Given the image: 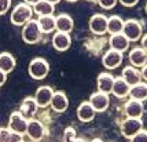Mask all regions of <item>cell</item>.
I'll use <instances>...</instances> for the list:
<instances>
[{"instance_id":"42","label":"cell","mask_w":147,"mask_h":142,"mask_svg":"<svg viewBox=\"0 0 147 142\" xmlns=\"http://www.w3.org/2000/svg\"><path fill=\"white\" fill-rule=\"evenodd\" d=\"M19 142H22V141H19Z\"/></svg>"},{"instance_id":"41","label":"cell","mask_w":147,"mask_h":142,"mask_svg":"<svg viewBox=\"0 0 147 142\" xmlns=\"http://www.w3.org/2000/svg\"><path fill=\"white\" fill-rule=\"evenodd\" d=\"M67 1H70V3H74V1H77V0H67Z\"/></svg>"},{"instance_id":"31","label":"cell","mask_w":147,"mask_h":142,"mask_svg":"<svg viewBox=\"0 0 147 142\" xmlns=\"http://www.w3.org/2000/svg\"><path fill=\"white\" fill-rule=\"evenodd\" d=\"M117 1H118V0H98L99 6L102 7V8H105V10H110V8L115 7Z\"/></svg>"},{"instance_id":"1","label":"cell","mask_w":147,"mask_h":142,"mask_svg":"<svg viewBox=\"0 0 147 142\" xmlns=\"http://www.w3.org/2000/svg\"><path fill=\"white\" fill-rule=\"evenodd\" d=\"M32 8H30V4L28 3H21L18 6L15 7L11 13V22L14 25L21 26V25H25L28 21L32 20Z\"/></svg>"},{"instance_id":"30","label":"cell","mask_w":147,"mask_h":142,"mask_svg":"<svg viewBox=\"0 0 147 142\" xmlns=\"http://www.w3.org/2000/svg\"><path fill=\"white\" fill-rule=\"evenodd\" d=\"M131 142H147V130H140L138 134L131 138Z\"/></svg>"},{"instance_id":"36","label":"cell","mask_w":147,"mask_h":142,"mask_svg":"<svg viewBox=\"0 0 147 142\" xmlns=\"http://www.w3.org/2000/svg\"><path fill=\"white\" fill-rule=\"evenodd\" d=\"M140 43H142V47H143V48H144V50L147 51V33H146V35H143V36H142Z\"/></svg>"},{"instance_id":"27","label":"cell","mask_w":147,"mask_h":142,"mask_svg":"<svg viewBox=\"0 0 147 142\" xmlns=\"http://www.w3.org/2000/svg\"><path fill=\"white\" fill-rule=\"evenodd\" d=\"M33 10H34V13L37 14V15L41 17V15H52L55 7H54V4L45 1V0H40L38 3H36L33 6Z\"/></svg>"},{"instance_id":"12","label":"cell","mask_w":147,"mask_h":142,"mask_svg":"<svg viewBox=\"0 0 147 142\" xmlns=\"http://www.w3.org/2000/svg\"><path fill=\"white\" fill-rule=\"evenodd\" d=\"M128 59L131 65L136 68H143L147 64V51L143 47H134L128 54Z\"/></svg>"},{"instance_id":"16","label":"cell","mask_w":147,"mask_h":142,"mask_svg":"<svg viewBox=\"0 0 147 142\" xmlns=\"http://www.w3.org/2000/svg\"><path fill=\"white\" fill-rule=\"evenodd\" d=\"M50 106H51L52 110H55L58 113L65 112V110L67 109V106H69V99L66 97V94L62 92V91H55L54 95H52Z\"/></svg>"},{"instance_id":"4","label":"cell","mask_w":147,"mask_h":142,"mask_svg":"<svg viewBox=\"0 0 147 142\" xmlns=\"http://www.w3.org/2000/svg\"><path fill=\"white\" fill-rule=\"evenodd\" d=\"M121 134L125 138H132L135 134H138L140 130H143V122L142 119H136V117H127L121 122L120 126Z\"/></svg>"},{"instance_id":"8","label":"cell","mask_w":147,"mask_h":142,"mask_svg":"<svg viewBox=\"0 0 147 142\" xmlns=\"http://www.w3.org/2000/svg\"><path fill=\"white\" fill-rule=\"evenodd\" d=\"M107 17L103 14H94L90 20V29L95 35H105L107 33Z\"/></svg>"},{"instance_id":"24","label":"cell","mask_w":147,"mask_h":142,"mask_svg":"<svg viewBox=\"0 0 147 142\" xmlns=\"http://www.w3.org/2000/svg\"><path fill=\"white\" fill-rule=\"evenodd\" d=\"M37 22L43 33H51L57 29V20L52 15H41Z\"/></svg>"},{"instance_id":"39","label":"cell","mask_w":147,"mask_h":142,"mask_svg":"<svg viewBox=\"0 0 147 142\" xmlns=\"http://www.w3.org/2000/svg\"><path fill=\"white\" fill-rule=\"evenodd\" d=\"M92 142H103V141H102V139H100V138H95V139H94V141H92Z\"/></svg>"},{"instance_id":"6","label":"cell","mask_w":147,"mask_h":142,"mask_svg":"<svg viewBox=\"0 0 147 142\" xmlns=\"http://www.w3.org/2000/svg\"><path fill=\"white\" fill-rule=\"evenodd\" d=\"M122 33L128 37L129 41H138L143 36V26L138 20H128L124 24Z\"/></svg>"},{"instance_id":"10","label":"cell","mask_w":147,"mask_h":142,"mask_svg":"<svg viewBox=\"0 0 147 142\" xmlns=\"http://www.w3.org/2000/svg\"><path fill=\"white\" fill-rule=\"evenodd\" d=\"M54 92H55V91L52 90L51 87H48V86L38 87L37 91H36V94H34V101L37 102L38 108H47V106L51 103Z\"/></svg>"},{"instance_id":"2","label":"cell","mask_w":147,"mask_h":142,"mask_svg":"<svg viewBox=\"0 0 147 142\" xmlns=\"http://www.w3.org/2000/svg\"><path fill=\"white\" fill-rule=\"evenodd\" d=\"M41 29L38 26V22L34 20L28 21L25 25H24V29H22V39L25 43L28 44H34L37 43L40 37H41Z\"/></svg>"},{"instance_id":"5","label":"cell","mask_w":147,"mask_h":142,"mask_svg":"<svg viewBox=\"0 0 147 142\" xmlns=\"http://www.w3.org/2000/svg\"><path fill=\"white\" fill-rule=\"evenodd\" d=\"M28 119L21 115V112H14L10 116V120H8V128L13 134H17V135H25L26 130H28Z\"/></svg>"},{"instance_id":"17","label":"cell","mask_w":147,"mask_h":142,"mask_svg":"<svg viewBox=\"0 0 147 142\" xmlns=\"http://www.w3.org/2000/svg\"><path fill=\"white\" fill-rule=\"evenodd\" d=\"M109 43H110V48H113L115 51L124 52L129 48V43L131 41H129L128 37L124 33H115V35L110 36Z\"/></svg>"},{"instance_id":"7","label":"cell","mask_w":147,"mask_h":142,"mask_svg":"<svg viewBox=\"0 0 147 142\" xmlns=\"http://www.w3.org/2000/svg\"><path fill=\"white\" fill-rule=\"evenodd\" d=\"M122 59H124V55L122 52L120 51H115L113 48H110L109 51L105 52L102 58V62H103V66L109 71H113V69H117L120 65L122 64Z\"/></svg>"},{"instance_id":"20","label":"cell","mask_w":147,"mask_h":142,"mask_svg":"<svg viewBox=\"0 0 147 142\" xmlns=\"http://www.w3.org/2000/svg\"><path fill=\"white\" fill-rule=\"evenodd\" d=\"M37 108L38 105L37 102L34 101V98H25L22 103H21V115L28 119V120H30L34 115H36V112H37Z\"/></svg>"},{"instance_id":"29","label":"cell","mask_w":147,"mask_h":142,"mask_svg":"<svg viewBox=\"0 0 147 142\" xmlns=\"http://www.w3.org/2000/svg\"><path fill=\"white\" fill-rule=\"evenodd\" d=\"M13 135L10 128H0V142H13Z\"/></svg>"},{"instance_id":"25","label":"cell","mask_w":147,"mask_h":142,"mask_svg":"<svg viewBox=\"0 0 147 142\" xmlns=\"http://www.w3.org/2000/svg\"><path fill=\"white\" fill-rule=\"evenodd\" d=\"M124 24L125 21L118 15H111L107 20V32L110 35H115V33H122L124 29Z\"/></svg>"},{"instance_id":"33","label":"cell","mask_w":147,"mask_h":142,"mask_svg":"<svg viewBox=\"0 0 147 142\" xmlns=\"http://www.w3.org/2000/svg\"><path fill=\"white\" fill-rule=\"evenodd\" d=\"M120 3H121L122 6H125V7H134L136 6L138 3H139V0H118Z\"/></svg>"},{"instance_id":"23","label":"cell","mask_w":147,"mask_h":142,"mask_svg":"<svg viewBox=\"0 0 147 142\" xmlns=\"http://www.w3.org/2000/svg\"><path fill=\"white\" fill-rule=\"evenodd\" d=\"M129 98L138 99V101H142V102L147 101V83L146 82H140V83L132 86L131 91H129Z\"/></svg>"},{"instance_id":"28","label":"cell","mask_w":147,"mask_h":142,"mask_svg":"<svg viewBox=\"0 0 147 142\" xmlns=\"http://www.w3.org/2000/svg\"><path fill=\"white\" fill-rule=\"evenodd\" d=\"M76 138H77V134H76V131H74V128L67 127V128L65 130L63 142H76Z\"/></svg>"},{"instance_id":"26","label":"cell","mask_w":147,"mask_h":142,"mask_svg":"<svg viewBox=\"0 0 147 142\" xmlns=\"http://www.w3.org/2000/svg\"><path fill=\"white\" fill-rule=\"evenodd\" d=\"M15 68V59L11 54L8 52H1L0 54V69L6 73H10Z\"/></svg>"},{"instance_id":"40","label":"cell","mask_w":147,"mask_h":142,"mask_svg":"<svg viewBox=\"0 0 147 142\" xmlns=\"http://www.w3.org/2000/svg\"><path fill=\"white\" fill-rule=\"evenodd\" d=\"M144 11H146V14H147V3H146V6H144Z\"/></svg>"},{"instance_id":"13","label":"cell","mask_w":147,"mask_h":142,"mask_svg":"<svg viewBox=\"0 0 147 142\" xmlns=\"http://www.w3.org/2000/svg\"><path fill=\"white\" fill-rule=\"evenodd\" d=\"M44 126L43 123L38 122V120H34V119H30L28 122V130H26V134L28 137L34 142H38L43 137H44Z\"/></svg>"},{"instance_id":"35","label":"cell","mask_w":147,"mask_h":142,"mask_svg":"<svg viewBox=\"0 0 147 142\" xmlns=\"http://www.w3.org/2000/svg\"><path fill=\"white\" fill-rule=\"evenodd\" d=\"M140 72H142V79H143V80H144V82L147 83V64L144 65L143 68H142Z\"/></svg>"},{"instance_id":"19","label":"cell","mask_w":147,"mask_h":142,"mask_svg":"<svg viewBox=\"0 0 147 142\" xmlns=\"http://www.w3.org/2000/svg\"><path fill=\"white\" fill-rule=\"evenodd\" d=\"M129 91H131V86L124 79L115 77L114 84H113V90H111L113 95H115L117 98H127L129 97Z\"/></svg>"},{"instance_id":"38","label":"cell","mask_w":147,"mask_h":142,"mask_svg":"<svg viewBox=\"0 0 147 142\" xmlns=\"http://www.w3.org/2000/svg\"><path fill=\"white\" fill-rule=\"evenodd\" d=\"M45 1H48V3H51V4H57V3H59L61 0H45Z\"/></svg>"},{"instance_id":"15","label":"cell","mask_w":147,"mask_h":142,"mask_svg":"<svg viewBox=\"0 0 147 142\" xmlns=\"http://www.w3.org/2000/svg\"><path fill=\"white\" fill-rule=\"evenodd\" d=\"M95 115H96V110L94 109V106L91 105L90 101H84L77 108V117H78L80 122H83V123L92 122Z\"/></svg>"},{"instance_id":"18","label":"cell","mask_w":147,"mask_h":142,"mask_svg":"<svg viewBox=\"0 0 147 142\" xmlns=\"http://www.w3.org/2000/svg\"><path fill=\"white\" fill-rule=\"evenodd\" d=\"M114 80H115V77L111 73H100L98 76V80H96V83H98V91L110 94L111 90H113Z\"/></svg>"},{"instance_id":"9","label":"cell","mask_w":147,"mask_h":142,"mask_svg":"<svg viewBox=\"0 0 147 142\" xmlns=\"http://www.w3.org/2000/svg\"><path fill=\"white\" fill-rule=\"evenodd\" d=\"M90 102L96 112H105L110 105L109 94L102 92V91H96V92H94V94L91 95Z\"/></svg>"},{"instance_id":"32","label":"cell","mask_w":147,"mask_h":142,"mask_svg":"<svg viewBox=\"0 0 147 142\" xmlns=\"http://www.w3.org/2000/svg\"><path fill=\"white\" fill-rule=\"evenodd\" d=\"M10 6H11V0H0V15L7 13Z\"/></svg>"},{"instance_id":"14","label":"cell","mask_w":147,"mask_h":142,"mask_svg":"<svg viewBox=\"0 0 147 142\" xmlns=\"http://www.w3.org/2000/svg\"><path fill=\"white\" fill-rule=\"evenodd\" d=\"M121 77L124 79L131 87L135 86V84L140 83V82H143V79H142V72L139 71L136 66H134V65L125 66V68L122 69Z\"/></svg>"},{"instance_id":"22","label":"cell","mask_w":147,"mask_h":142,"mask_svg":"<svg viewBox=\"0 0 147 142\" xmlns=\"http://www.w3.org/2000/svg\"><path fill=\"white\" fill-rule=\"evenodd\" d=\"M71 44V39L69 33L65 32H57L52 37V46L57 48L58 51H65L67 50Z\"/></svg>"},{"instance_id":"21","label":"cell","mask_w":147,"mask_h":142,"mask_svg":"<svg viewBox=\"0 0 147 142\" xmlns=\"http://www.w3.org/2000/svg\"><path fill=\"white\" fill-rule=\"evenodd\" d=\"M57 20V31L58 32H65L70 33L74 28V21L69 14H59L58 17H55Z\"/></svg>"},{"instance_id":"3","label":"cell","mask_w":147,"mask_h":142,"mask_svg":"<svg viewBox=\"0 0 147 142\" xmlns=\"http://www.w3.org/2000/svg\"><path fill=\"white\" fill-rule=\"evenodd\" d=\"M50 72V65L44 58H34L29 64V75L34 80H43Z\"/></svg>"},{"instance_id":"34","label":"cell","mask_w":147,"mask_h":142,"mask_svg":"<svg viewBox=\"0 0 147 142\" xmlns=\"http://www.w3.org/2000/svg\"><path fill=\"white\" fill-rule=\"evenodd\" d=\"M6 80H7V73L0 69V86H3V84L6 83Z\"/></svg>"},{"instance_id":"37","label":"cell","mask_w":147,"mask_h":142,"mask_svg":"<svg viewBox=\"0 0 147 142\" xmlns=\"http://www.w3.org/2000/svg\"><path fill=\"white\" fill-rule=\"evenodd\" d=\"M40 0H25V3H28V4H32V6H34L36 3H38Z\"/></svg>"},{"instance_id":"11","label":"cell","mask_w":147,"mask_h":142,"mask_svg":"<svg viewBox=\"0 0 147 142\" xmlns=\"http://www.w3.org/2000/svg\"><path fill=\"white\" fill-rule=\"evenodd\" d=\"M124 112L127 117H136V119H142L143 113H144V106L142 101L138 99H129L127 101V103L124 105Z\"/></svg>"}]
</instances>
